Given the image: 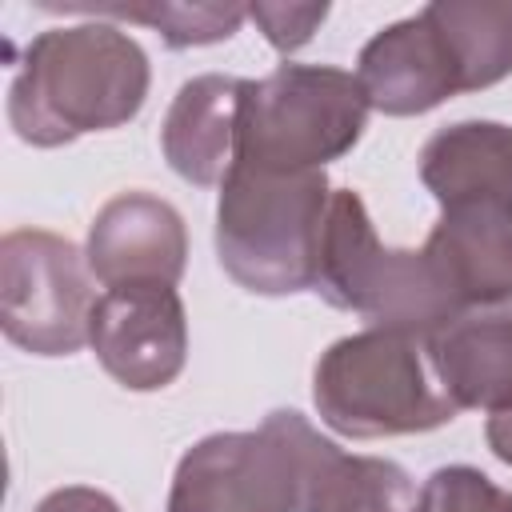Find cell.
<instances>
[{"label":"cell","mask_w":512,"mask_h":512,"mask_svg":"<svg viewBox=\"0 0 512 512\" xmlns=\"http://www.w3.org/2000/svg\"><path fill=\"white\" fill-rule=\"evenodd\" d=\"M420 12L432 20L460 92L512 76V0H432Z\"/></svg>","instance_id":"2e32d148"},{"label":"cell","mask_w":512,"mask_h":512,"mask_svg":"<svg viewBox=\"0 0 512 512\" xmlns=\"http://www.w3.org/2000/svg\"><path fill=\"white\" fill-rule=\"evenodd\" d=\"M424 348L456 408H512V304L468 308L424 336Z\"/></svg>","instance_id":"5bb4252c"},{"label":"cell","mask_w":512,"mask_h":512,"mask_svg":"<svg viewBox=\"0 0 512 512\" xmlns=\"http://www.w3.org/2000/svg\"><path fill=\"white\" fill-rule=\"evenodd\" d=\"M32 512H124L108 492L88 488V484H64L48 492Z\"/></svg>","instance_id":"ffe728a7"},{"label":"cell","mask_w":512,"mask_h":512,"mask_svg":"<svg viewBox=\"0 0 512 512\" xmlns=\"http://www.w3.org/2000/svg\"><path fill=\"white\" fill-rule=\"evenodd\" d=\"M312 292H320L340 312L364 316L368 328L420 340L460 316V304L452 300L428 252L380 244L372 216L352 188H332Z\"/></svg>","instance_id":"277c9868"},{"label":"cell","mask_w":512,"mask_h":512,"mask_svg":"<svg viewBox=\"0 0 512 512\" xmlns=\"http://www.w3.org/2000/svg\"><path fill=\"white\" fill-rule=\"evenodd\" d=\"M356 80L368 108L384 116H420L460 96L452 60L424 12L380 28L356 60Z\"/></svg>","instance_id":"8fae6325"},{"label":"cell","mask_w":512,"mask_h":512,"mask_svg":"<svg viewBox=\"0 0 512 512\" xmlns=\"http://www.w3.org/2000/svg\"><path fill=\"white\" fill-rule=\"evenodd\" d=\"M428 260L460 312L512 304V212L492 204L440 208L424 240Z\"/></svg>","instance_id":"4fadbf2b"},{"label":"cell","mask_w":512,"mask_h":512,"mask_svg":"<svg viewBox=\"0 0 512 512\" xmlns=\"http://www.w3.org/2000/svg\"><path fill=\"white\" fill-rule=\"evenodd\" d=\"M320 420L348 440L436 432L456 420L420 336L364 328L328 344L312 368Z\"/></svg>","instance_id":"3957f363"},{"label":"cell","mask_w":512,"mask_h":512,"mask_svg":"<svg viewBox=\"0 0 512 512\" xmlns=\"http://www.w3.org/2000/svg\"><path fill=\"white\" fill-rule=\"evenodd\" d=\"M56 12H80L88 20H128L148 24L160 32L168 48H200L220 44L240 32L248 20V4H180V0H152V4H44Z\"/></svg>","instance_id":"e0dca14e"},{"label":"cell","mask_w":512,"mask_h":512,"mask_svg":"<svg viewBox=\"0 0 512 512\" xmlns=\"http://www.w3.org/2000/svg\"><path fill=\"white\" fill-rule=\"evenodd\" d=\"M84 256L104 288L176 284L188 264V228L164 196L116 192L88 224Z\"/></svg>","instance_id":"30bf717a"},{"label":"cell","mask_w":512,"mask_h":512,"mask_svg":"<svg viewBox=\"0 0 512 512\" xmlns=\"http://www.w3.org/2000/svg\"><path fill=\"white\" fill-rule=\"evenodd\" d=\"M88 348L120 388H168L188 360V312L176 284L104 288L92 308Z\"/></svg>","instance_id":"ba28073f"},{"label":"cell","mask_w":512,"mask_h":512,"mask_svg":"<svg viewBox=\"0 0 512 512\" xmlns=\"http://www.w3.org/2000/svg\"><path fill=\"white\" fill-rule=\"evenodd\" d=\"M168 512H296V460L272 420L196 440L168 488Z\"/></svg>","instance_id":"52a82bcc"},{"label":"cell","mask_w":512,"mask_h":512,"mask_svg":"<svg viewBox=\"0 0 512 512\" xmlns=\"http://www.w3.org/2000/svg\"><path fill=\"white\" fill-rule=\"evenodd\" d=\"M148 52L112 20L44 28L8 84V124L32 148L120 128L148 100Z\"/></svg>","instance_id":"6da1fadb"},{"label":"cell","mask_w":512,"mask_h":512,"mask_svg":"<svg viewBox=\"0 0 512 512\" xmlns=\"http://www.w3.org/2000/svg\"><path fill=\"white\" fill-rule=\"evenodd\" d=\"M332 184L324 172H268L232 164L216 204L220 268L256 296L316 288Z\"/></svg>","instance_id":"7a4b0ae2"},{"label":"cell","mask_w":512,"mask_h":512,"mask_svg":"<svg viewBox=\"0 0 512 512\" xmlns=\"http://www.w3.org/2000/svg\"><path fill=\"white\" fill-rule=\"evenodd\" d=\"M420 180L440 208L492 204L512 212V124H444L420 148Z\"/></svg>","instance_id":"9a60e30c"},{"label":"cell","mask_w":512,"mask_h":512,"mask_svg":"<svg viewBox=\"0 0 512 512\" xmlns=\"http://www.w3.org/2000/svg\"><path fill=\"white\" fill-rule=\"evenodd\" d=\"M88 256L60 232L12 228L0 240V328L32 356H72L88 344L96 308Z\"/></svg>","instance_id":"8992f818"},{"label":"cell","mask_w":512,"mask_h":512,"mask_svg":"<svg viewBox=\"0 0 512 512\" xmlns=\"http://www.w3.org/2000/svg\"><path fill=\"white\" fill-rule=\"evenodd\" d=\"M244 92H248V80L224 76V72H204L180 84L160 124L164 160L180 180L196 188L224 184L236 160Z\"/></svg>","instance_id":"7c38bea8"},{"label":"cell","mask_w":512,"mask_h":512,"mask_svg":"<svg viewBox=\"0 0 512 512\" xmlns=\"http://www.w3.org/2000/svg\"><path fill=\"white\" fill-rule=\"evenodd\" d=\"M416 512H512V492L472 464H448L420 484Z\"/></svg>","instance_id":"ac0fdd59"},{"label":"cell","mask_w":512,"mask_h":512,"mask_svg":"<svg viewBox=\"0 0 512 512\" xmlns=\"http://www.w3.org/2000/svg\"><path fill=\"white\" fill-rule=\"evenodd\" d=\"M272 420L296 460V512H416V484L396 460L336 448L296 408H276Z\"/></svg>","instance_id":"9c48e42d"},{"label":"cell","mask_w":512,"mask_h":512,"mask_svg":"<svg viewBox=\"0 0 512 512\" xmlns=\"http://www.w3.org/2000/svg\"><path fill=\"white\" fill-rule=\"evenodd\" d=\"M248 20H256V28L264 32V40L276 52H296L328 20V4H268V0H256V4H248Z\"/></svg>","instance_id":"d6986e66"},{"label":"cell","mask_w":512,"mask_h":512,"mask_svg":"<svg viewBox=\"0 0 512 512\" xmlns=\"http://www.w3.org/2000/svg\"><path fill=\"white\" fill-rule=\"evenodd\" d=\"M484 440H488V452L512 468V408H500V412H488V424H484Z\"/></svg>","instance_id":"44dd1931"},{"label":"cell","mask_w":512,"mask_h":512,"mask_svg":"<svg viewBox=\"0 0 512 512\" xmlns=\"http://www.w3.org/2000/svg\"><path fill=\"white\" fill-rule=\"evenodd\" d=\"M368 96L356 72L336 64H280L248 80L236 160L268 172H324L352 152L368 124Z\"/></svg>","instance_id":"5b68a950"}]
</instances>
